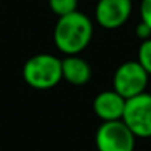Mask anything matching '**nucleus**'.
Here are the masks:
<instances>
[{
  "label": "nucleus",
  "mask_w": 151,
  "mask_h": 151,
  "mask_svg": "<svg viewBox=\"0 0 151 151\" xmlns=\"http://www.w3.org/2000/svg\"><path fill=\"white\" fill-rule=\"evenodd\" d=\"M93 24L88 15L74 11L59 17L53 28V43L65 55H79L92 40Z\"/></svg>",
  "instance_id": "obj_1"
},
{
  "label": "nucleus",
  "mask_w": 151,
  "mask_h": 151,
  "mask_svg": "<svg viewBox=\"0 0 151 151\" xmlns=\"http://www.w3.org/2000/svg\"><path fill=\"white\" fill-rule=\"evenodd\" d=\"M22 77L33 89H52L62 80L61 59L50 53H37L24 64Z\"/></svg>",
  "instance_id": "obj_2"
},
{
  "label": "nucleus",
  "mask_w": 151,
  "mask_h": 151,
  "mask_svg": "<svg viewBox=\"0 0 151 151\" xmlns=\"http://www.w3.org/2000/svg\"><path fill=\"white\" fill-rule=\"evenodd\" d=\"M150 76L138 61H126L117 67L113 76V89L124 99L144 93Z\"/></svg>",
  "instance_id": "obj_3"
},
{
  "label": "nucleus",
  "mask_w": 151,
  "mask_h": 151,
  "mask_svg": "<svg viewBox=\"0 0 151 151\" xmlns=\"http://www.w3.org/2000/svg\"><path fill=\"white\" fill-rule=\"evenodd\" d=\"M135 139L123 120L102 122L95 133L98 151H135Z\"/></svg>",
  "instance_id": "obj_4"
},
{
  "label": "nucleus",
  "mask_w": 151,
  "mask_h": 151,
  "mask_svg": "<svg viewBox=\"0 0 151 151\" xmlns=\"http://www.w3.org/2000/svg\"><path fill=\"white\" fill-rule=\"evenodd\" d=\"M122 120L136 138H151V93L126 99Z\"/></svg>",
  "instance_id": "obj_5"
},
{
  "label": "nucleus",
  "mask_w": 151,
  "mask_h": 151,
  "mask_svg": "<svg viewBox=\"0 0 151 151\" xmlns=\"http://www.w3.org/2000/svg\"><path fill=\"white\" fill-rule=\"evenodd\" d=\"M132 14V0H98L95 19L105 30H116L127 22Z\"/></svg>",
  "instance_id": "obj_6"
},
{
  "label": "nucleus",
  "mask_w": 151,
  "mask_h": 151,
  "mask_svg": "<svg viewBox=\"0 0 151 151\" xmlns=\"http://www.w3.org/2000/svg\"><path fill=\"white\" fill-rule=\"evenodd\" d=\"M126 99L119 95L114 89L111 91H102L99 92L93 99V113L102 120V122H113V120H122L123 111H124Z\"/></svg>",
  "instance_id": "obj_7"
},
{
  "label": "nucleus",
  "mask_w": 151,
  "mask_h": 151,
  "mask_svg": "<svg viewBox=\"0 0 151 151\" xmlns=\"http://www.w3.org/2000/svg\"><path fill=\"white\" fill-rule=\"evenodd\" d=\"M62 80H67L73 86H83L92 77L91 65L79 55H67L61 59Z\"/></svg>",
  "instance_id": "obj_8"
},
{
  "label": "nucleus",
  "mask_w": 151,
  "mask_h": 151,
  "mask_svg": "<svg viewBox=\"0 0 151 151\" xmlns=\"http://www.w3.org/2000/svg\"><path fill=\"white\" fill-rule=\"evenodd\" d=\"M47 3L58 18L77 11V0H47Z\"/></svg>",
  "instance_id": "obj_9"
},
{
  "label": "nucleus",
  "mask_w": 151,
  "mask_h": 151,
  "mask_svg": "<svg viewBox=\"0 0 151 151\" xmlns=\"http://www.w3.org/2000/svg\"><path fill=\"white\" fill-rule=\"evenodd\" d=\"M141 67L151 76V39L142 40L138 49V59H136Z\"/></svg>",
  "instance_id": "obj_10"
},
{
  "label": "nucleus",
  "mask_w": 151,
  "mask_h": 151,
  "mask_svg": "<svg viewBox=\"0 0 151 151\" xmlns=\"http://www.w3.org/2000/svg\"><path fill=\"white\" fill-rule=\"evenodd\" d=\"M139 15H141V21L151 28V0H141Z\"/></svg>",
  "instance_id": "obj_11"
},
{
  "label": "nucleus",
  "mask_w": 151,
  "mask_h": 151,
  "mask_svg": "<svg viewBox=\"0 0 151 151\" xmlns=\"http://www.w3.org/2000/svg\"><path fill=\"white\" fill-rule=\"evenodd\" d=\"M135 34H136V37L141 39V40L151 39V28H150L147 24H144V22L141 21V22L135 27Z\"/></svg>",
  "instance_id": "obj_12"
}]
</instances>
